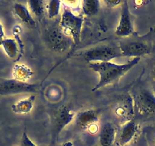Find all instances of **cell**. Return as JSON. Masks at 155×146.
Instances as JSON below:
<instances>
[{
	"label": "cell",
	"instance_id": "5bb4252c",
	"mask_svg": "<svg viewBox=\"0 0 155 146\" xmlns=\"http://www.w3.org/2000/svg\"><path fill=\"white\" fill-rule=\"evenodd\" d=\"M35 101V95H31L25 99L12 105V111L17 114H26L32 111L34 103Z\"/></svg>",
	"mask_w": 155,
	"mask_h": 146
},
{
	"label": "cell",
	"instance_id": "ac0fdd59",
	"mask_svg": "<svg viewBox=\"0 0 155 146\" xmlns=\"http://www.w3.org/2000/svg\"><path fill=\"white\" fill-rule=\"evenodd\" d=\"M7 56L11 59H15L18 53V47L15 40L12 38H5L1 44Z\"/></svg>",
	"mask_w": 155,
	"mask_h": 146
},
{
	"label": "cell",
	"instance_id": "cb8c5ba5",
	"mask_svg": "<svg viewBox=\"0 0 155 146\" xmlns=\"http://www.w3.org/2000/svg\"><path fill=\"white\" fill-rule=\"evenodd\" d=\"M152 76H153V81H155V65H154V66H153V71H152Z\"/></svg>",
	"mask_w": 155,
	"mask_h": 146
},
{
	"label": "cell",
	"instance_id": "5b68a950",
	"mask_svg": "<svg viewBox=\"0 0 155 146\" xmlns=\"http://www.w3.org/2000/svg\"><path fill=\"white\" fill-rule=\"evenodd\" d=\"M44 40L47 46L58 53H63L71 47L72 39L65 34L59 26H50L45 31Z\"/></svg>",
	"mask_w": 155,
	"mask_h": 146
},
{
	"label": "cell",
	"instance_id": "4fadbf2b",
	"mask_svg": "<svg viewBox=\"0 0 155 146\" xmlns=\"http://www.w3.org/2000/svg\"><path fill=\"white\" fill-rule=\"evenodd\" d=\"M14 12L16 17L27 26L30 28H35L36 22L33 18L32 15L30 12L28 7L25 6L21 3H15L13 7Z\"/></svg>",
	"mask_w": 155,
	"mask_h": 146
},
{
	"label": "cell",
	"instance_id": "ffe728a7",
	"mask_svg": "<svg viewBox=\"0 0 155 146\" xmlns=\"http://www.w3.org/2000/svg\"><path fill=\"white\" fill-rule=\"evenodd\" d=\"M21 146H37L32 141V140L28 137L27 133L24 132L23 135L21 136Z\"/></svg>",
	"mask_w": 155,
	"mask_h": 146
},
{
	"label": "cell",
	"instance_id": "9c48e42d",
	"mask_svg": "<svg viewBox=\"0 0 155 146\" xmlns=\"http://www.w3.org/2000/svg\"><path fill=\"white\" fill-rule=\"evenodd\" d=\"M74 119L76 125L82 130H87L91 134L97 132L99 129V117L97 111L93 109L81 111L75 116Z\"/></svg>",
	"mask_w": 155,
	"mask_h": 146
},
{
	"label": "cell",
	"instance_id": "7a4b0ae2",
	"mask_svg": "<svg viewBox=\"0 0 155 146\" xmlns=\"http://www.w3.org/2000/svg\"><path fill=\"white\" fill-rule=\"evenodd\" d=\"M145 37H140L135 33L130 37L121 38L118 45L123 56L141 58L144 55L149 54L151 47Z\"/></svg>",
	"mask_w": 155,
	"mask_h": 146
},
{
	"label": "cell",
	"instance_id": "d6986e66",
	"mask_svg": "<svg viewBox=\"0 0 155 146\" xmlns=\"http://www.w3.org/2000/svg\"><path fill=\"white\" fill-rule=\"evenodd\" d=\"M62 2L59 0H51L47 2L46 5V12L49 18L52 19L58 16L60 10V6Z\"/></svg>",
	"mask_w": 155,
	"mask_h": 146
},
{
	"label": "cell",
	"instance_id": "2e32d148",
	"mask_svg": "<svg viewBox=\"0 0 155 146\" xmlns=\"http://www.w3.org/2000/svg\"><path fill=\"white\" fill-rule=\"evenodd\" d=\"M101 8V2L98 0H84L81 2V8L84 15L87 17L95 15Z\"/></svg>",
	"mask_w": 155,
	"mask_h": 146
},
{
	"label": "cell",
	"instance_id": "30bf717a",
	"mask_svg": "<svg viewBox=\"0 0 155 146\" xmlns=\"http://www.w3.org/2000/svg\"><path fill=\"white\" fill-rule=\"evenodd\" d=\"M75 113L69 105H64L56 111L54 119V131L59 134L65 126H68L74 118Z\"/></svg>",
	"mask_w": 155,
	"mask_h": 146
},
{
	"label": "cell",
	"instance_id": "7402d4cb",
	"mask_svg": "<svg viewBox=\"0 0 155 146\" xmlns=\"http://www.w3.org/2000/svg\"><path fill=\"white\" fill-rule=\"evenodd\" d=\"M5 39V33H4L3 27H2L1 22H0V46H1L2 42Z\"/></svg>",
	"mask_w": 155,
	"mask_h": 146
},
{
	"label": "cell",
	"instance_id": "ba28073f",
	"mask_svg": "<svg viewBox=\"0 0 155 146\" xmlns=\"http://www.w3.org/2000/svg\"><path fill=\"white\" fill-rule=\"evenodd\" d=\"M135 33L133 22L129 11V3L127 1H123L121 5V15L118 25L116 27L115 34L121 38H128Z\"/></svg>",
	"mask_w": 155,
	"mask_h": 146
},
{
	"label": "cell",
	"instance_id": "52a82bcc",
	"mask_svg": "<svg viewBox=\"0 0 155 146\" xmlns=\"http://www.w3.org/2000/svg\"><path fill=\"white\" fill-rule=\"evenodd\" d=\"M39 90L38 84L18 81L15 79H4L0 81V96L18 95L22 93H34Z\"/></svg>",
	"mask_w": 155,
	"mask_h": 146
},
{
	"label": "cell",
	"instance_id": "6da1fadb",
	"mask_svg": "<svg viewBox=\"0 0 155 146\" xmlns=\"http://www.w3.org/2000/svg\"><path fill=\"white\" fill-rule=\"evenodd\" d=\"M141 60V58H132L124 64H116L111 62L89 63V68L99 75V81L92 91H96L108 85L115 84Z\"/></svg>",
	"mask_w": 155,
	"mask_h": 146
},
{
	"label": "cell",
	"instance_id": "603a6c76",
	"mask_svg": "<svg viewBox=\"0 0 155 146\" xmlns=\"http://www.w3.org/2000/svg\"><path fill=\"white\" fill-rule=\"evenodd\" d=\"M61 146H73V144L71 141H66V142L63 143Z\"/></svg>",
	"mask_w": 155,
	"mask_h": 146
},
{
	"label": "cell",
	"instance_id": "9a60e30c",
	"mask_svg": "<svg viewBox=\"0 0 155 146\" xmlns=\"http://www.w3.org/2000/svg\"><path fill=\"white\" fill-rule=\"evenodd\" d=\"M12 75L14 79L27 82V81L34 75V71L31 68L24 64H16L13 68Z\"/></svg>",
	"mask_w": 155,
	"mask_h": 146
},
{
	"label": "cell",
	"instance_id": "e0dca14e",
	"mask_svg": "<svg viewBox=\"0 0 155 146\" xmlns=\"http://www.w3.org/2000/svg\"><path fill=\"white\" fill-rule=\"evenodd\" d=\"M28 9L31 15L41 19L46 12V5L44 1L41 0H30L28 2Z\"/></svg>",
	"mask_w": 155,
	"mask_h": 146
},
{
	"label": "cell",
	"instance_id": "8992f818",
	"mask_svg": "<svg viewBox=\"0 0 155 146\" xmlns=\"http://www.w3.org/2000/svg\"><path fill=\"white\" fill-rule=\"evenodd\" d=\"M134 113L142 117H155V95L147 89L135 95L133 101Z\"/></svg>",
	"mask_w": 155,
	"mask_h": 146
},
{
	"label": "cell",
	"instance_id": "d4e9b609",
	"mask_svg": "<svg viewBox=\"0 0 155 146\" xmlns=\"http://www.w3.org/2000/svg\"><path fill=\"white\" fill-rule=\"evenodd\" d=\"M154 146H155V141H154Z\"/></svg>",
	"mask_w": 155,
	"mask_h": 146
},
{
	"label": "cell",
	"instance_id": "3957f363",
	"mask_svg": "<svg viewBox=\"0 0 155 146\" xmlns=\"http://www.w3.org/2000/svg\"><path fill=\"white\" fill-rule=\"evenodd\" d=\"M84 60L89 63L107 62L123 56L118 44H101L87 49L82 53Z\"/></svg>",
	"mask_w": 155,
	"mask_h": 146
},
{
	"label": "cell",
	"instance_id": "7c38bea8",
	"mask_svg": "<svg viewBox=\"0 0 155 146\" xmlns=\"http://www.w3.org/2000/svg\"><path fill=\"white\" fill-rule=\"evenodd\" d=\"M117 135V128L114 123L107 122L102 126L99 135L101 146H114Z\"/></svg>",
	"mask_w": 155,
	"mask_h": 146
},
{
	"label": "cell",
	"instance_id": "44dd1931",
	"mask_svg": "<svg viewBox=\"0 0 155 146\" xmlns=\"http://www.w3.org/2000/svg\"><path fill=\"white\" fill-rule=\"evenodd\" d=\"M123 2V1H120V0H105V1H104V4L109 8H113V7L122 5Z\"/></svg>",
	"mask_w": 155,
	"mask_h": 146
},
{
	"label": "cell",
	"instance_id": "277c9868",
	"mask_svg": "<svg viewBox=\"0 0 155 146\" xmlns=\"http://www.w3.org/2000/svg\"><path fill=\"white\" fill-rule=\"evenodd\" d=\"M84 17L76 15L68 8H65L61 16L59 27L66 35L72 39L74 45H78L81 41Z\"/></svg>",
	"mask_w": 155,
	"mask_h": 146
},
{
	"label": "cell",
	"instance_id": "8fae6325",
	"mask_svg": "<svg viewBox=\"0 0 155 146\" xmlns=\"http://www.w3.org/2000/svg\"><path fill=\"white\" fill-rule=\"evenodd\" d=\"M138 124L134 120H131L125 123L120 131L119 144L120 146H126L135 138L138 132Z\"/></svg>",
	"mask_w": 155,
	"mask_h": 146
}]
</instances>
